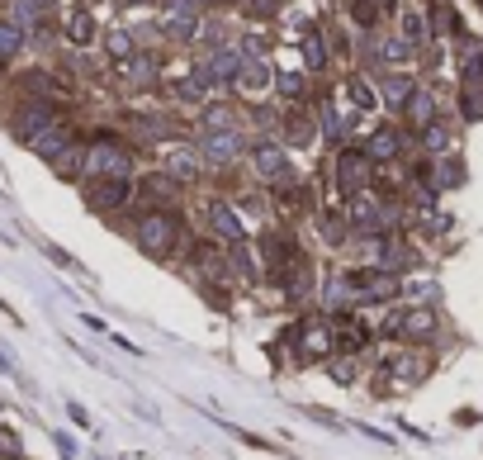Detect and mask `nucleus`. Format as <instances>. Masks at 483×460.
<instances>
[{
    "instance_id": "1",
    "label": "nucleus",
    "mask_w": 483,
    "mask_h": 460,
    "mask_svg": "<svg viewBox=\"0 0 483 460\" xmlns=\"http://www.w3.org/2000/svg\"><path fill=\"white\" fill-rule=\"evenodd\" d=\"M185 233H190V228H185V219L176 214V209H147V214L133 223V238L152 261H171L180 247H190Z\"/></svg>"
},
{
    "instance_id": "2",
    "label": "nucleus",
    "mask_w": 483,
    "mask_h": 460,
    "mask_svg": "<svg viewBox=\"0 0 483 460\" xmlns=\"http://www.w3.org/2000/svg\"><path fill=\"white\" fill-rule=\"evenodd\" d=\"M289 361L294 366H318L327 357H337V328H332V313H318V318H299L289 328Z\"/></svg>"
},
{
    "instance_id": "3",
    "label": "nucleus",
    "mask_w": 483,
    "mask_h": 460,
    "mask_svg": "<svg viewBox=\"0 0 483 460\" xmlns=\"http://www.w3.org/2000/svg\"><path fill=\"white\" fill-rule=\"evenodd\" d=\"M436 332H440V313H436L431 304L393 308L389 318L380 323V338H389V342H408V347H417V342H431Z\"/></svg>"
},
{
    "instance_id": "4",
    "label": "nucleus",
    "mask_w": 483,
    "mask_h": 460,
    "mask_svg": "<svg viewBox=\"0 0 483 460\" xmlns=\"http://www.w3.org/2000/svg\"><path fill=\"white\" fill-rule=\"evenodd\" d=\"M114 176H133V148L100 133L95 142H86V181H114Z\"/></svg>"
},
{
    "instance_id": "5",
    "label": "nucleus",
    "mask_w": 483,
    "mask_h": 460,
    "mask_svg": "<svg viewBox=\"0 0 483 460\" xmlns=\"http://www.w3.org/2000/svg\"><path fill=\"white\" fill-rule=\"evenodd\" d=\"M327 181H332V191L346 200V195L365 191V185L374 181V161L365 157V148H337L327 161Z\"/></svg>"
},
{
    "instance_id": "6",
    "label": "nucleus",
    "mask_w": 483,
    "mask_h": 460,
    "mask_svg": "<svg viewBox=\"0 0 483 460\" xmlns=\"http://www.w3.org/2000/svg\"><path fill=\"white\" fill-rule=\"evenodd\" d=\"M5 123H10V133H14V138L29 148V142H34L38 133H43V129H53V123H62V104L24 95V100H19L14 110H10V119H5Z\"/></svg>"
},
{
    "instance_id": "7",
    "label": "nucleus",
    "mask_w": 483,
    "mask_h": 460,
    "mask_svg": "<svg viewBox=\"0 0 483 460\" xmlns=\"http://www.w3.org/2000/svg\"><path fill=\"white\" fill-rule=\"evenodd\" d=\"M138 200V185L129 181V176H114V181H86V204L95 209V214H104V219H114V214H123Z\"/></svg>"
},
{
    "instance_id": "8",
    "label": "nucleus",
    "mask_w": 483,
    "mask_h": 460,
    "mask_svg": "<svg viewBox=\"0 0 483 460\" xmlns=\"http://www.w3.org/2000/svg\"><path fill=\"white\" fill-rule=\"evenodd\" d=\"M199 152H204V161H208V171H227V166L246 152V138H242V129L199 133Z\"/></svg>"
},
{
    "instance_id": "9",
    "label": "nucleus",
    "mask_w": 483,
    "mask_h": 460,
    "mask_svg": "<svg viewBox=\"0 0 483 460\" xmlns=\"http://www.w3.org/2000/svg\"><path fill=\"white\" fill-rule=\"evenodd\" d=\"M199 0H166V15H161V34L171 44H190L199 38Z\"/></svg>"
},
{
    "instance_id": "10",
    "label": "nucleus",
    "mask_w": 483,
    "mask_h": 460,
    "mask_svg": "<svg viewBox=\"0 0 483 460\" xmlns=\"http://www.w3.org/2000/svg\"><path fill=\"white\" fill-rule=\"evenodd\" d=\"M384 375H389V380L393 385H422L427 380V375H431V357H427V351L422 347H403V351H393V357L384 361Z\"/></svg>"
},
{
    "instance_id": "11",
    "label": "nucleus",
    "mask_w": 483,
    "mask_h": 460,
    "mask_svg": "<svg viewBox=\"0 0 483 460\" xmlns=\"http://www.w3.org/2000/svg\"><path fill=\"white\" fill-rule=\"evenodd\" d=\"M251 171H256L261 185H285V181H294V166H289L285 148H275V142H256V148H251Z\"/></svg>"
},
{
    "instance_id": "12",
    "label": "nucleus",
    "mask_w": 483,
    "mask_h": 460,
    "mask_svg": "<svg viewBox=\"0 0 483 460\" xmlns=\"http://www.w3.org/2000/svg\"><path fill=\"white\" fill-rule=\"evenodd\" d=\"M204 152H199V142H195V148H190V142H185V148H171V152H166L161 157V171L166 176H176L180 185H190V181H199L204 176Z\"/></svg>"
},
{
    "instance_id": "13",
    "label": "nucleus",
    "mask_w": 483,
    "mask_h": 460,
    "mask_svg": "<svg viewBox=\"0 0 483 460\" xmlns=\"http://www.w3.org/2000/svg\"><path fill=\"white\" fill-rule=\"evenodd\" d=\"M233 86H237V95H246V100H261L270 86H275V72H270L266 57H246L242 72L233 76Z\"/></svg>"
},
{
    "instance_id": "14",
    "label": "nucleus",
    "mask_w": 483,
    "mask_h": 460,
    "mask_svg": "<svg viewBox=\"0 0 483 460\" xmlns=\"http://www.w3.org/2000/svg\"><path fill=\"white\" fill-rule=\"evenodd\" d=\"M138 200H142L147 209H176V200H180V181H176V176H166V171L142 176V181H138Z\"/></svg>"
},
{
    "instance_id": "15",
    "label": "nucleus",
    "mask_w": 483,
    "mask_h": 460,
    "mask_svg": "<svg viewBox=\"0 0 483 460\" xmlns=\"http://www.w3.org/2000/svg\"><path fill=\"white\" fill-rule=\"evenodd\" d=\"M280 133H285V142H289V148H308V142H313V133H318V110H308V104L299 100V104H294V110L285 114Z\"/></svg>"
},
{
    "instance_id": "16",
    "label": "nucleus",
    "mask_w": 483,
    "mask_h": 460,
    "mask_svg": "<svg viewBox=\"0 0 483 460\" xmlns=\"http://www.w3.org/2000/svg\"><path fill=\"white\" fill-rule=\"evenodd\" d=\"M76 142H81V138L72 133V123L62 119V123H53V129H43V133L29 142V152H34V157H43V161H57L67 148H76Z\"/></svg>"
},
{
    "instance_id": "17",
    "label": "nucleus",
    "mask_w": 483,
    "mask_h": 460,
    "mask_svg": "<svg viewBox=\"0 0 483 460\" xmlns=\"http://www.w3.org/2000/svg\"><path fill=\"white\" fill-rule=\"evenodd\" d=\"M57 10V0H10V19L24 34H43L48 29V19Z\"/></svg>"
},
{
    "instance_id": "18",
    "label": "nucleus",
    "mask_w": 483,
    "mask_h": 460,
    "mask_svg": "<svg viewBox=\"0 0 483 460\" xmlns=\"http://www.w3.org/2000/svg\"><path fill=\"white\" fill-rule=\"evenodd\" d=\"M208 228H214L218 242H246V228H242V219H237V204L208 200Z\"/></svg>"
},
{
    "instance_id": "19",
    "label": "nucleus",
    "mask_w": 483,
    "mask_h": 460,
    "mask_svg": "<svg viewBox=\"0 0 483 460\" xmlns=\"http://www.w3.org/2000/svg\"><path fill=\"white\" fill-rule=\"evenodd\" d=\"M403 142H408L403 129H374V133L365 138V157H370V161H403V157H408Z\"/></svg>"
},
{
    "instance_id": "20",
    "label": "nucleus",
    "mask_w": 483,
    "mask_h": 460,
    "mask_svg": "<svg viewBox=\"0 0 483 460\" xmlns=\"http://www.w3.org/2000/svg\"><path fill=\"white\" fill-rule=\"evenodd\" d=\"M62 29H67L72 48H91V44H100V24H95V15H91L86 5L67 10V19H62Z\"/></svg>"
},
{
    "instance_id": "21",
    "label": "nucleus",
    "mask_w": 483,
    "mask_h": 460,
    "mask_svg": "<svg viewBox=\"0 0 483 460\" xmlns=\"http://www.w3.org/2000/svg\"><path fill=\"white\" fill-rule=\"evenodd\" d=\"M157 72H161V67H157V57H152V53H142V48H138L129 62H119V76H123V86H133V91L152 86V81H157Z\"/></svg>"
},
{
    "instance_id": "22",
    "label": "nucleus",
    "mask_w": 483,
    "mask_h": 460,
    "mask_svg": "<svg viewBox=\"0 0 483 460\" xmlns=\"http://www.w3.org/2000/svg\"><path fill=\"white\" fill-rule=\"evenodd\" d=\"M403 114H408L412 129H427V123H436V119H440V100H436V91H431V86H417L412 100L403 104Z\"/></svg>"
},
{
    "instance_id": "23",
    "label": "nucleus",
    "mask_w": 483,
    "mask_h": 460,
    "mask_svg": "<svg viewBox=\"0 0 483 460\" xmlns=\"http://www.w3.org/2000/svg\"><path fill=\"white\" fill-rule=\"evenodd\" d=\"M459 86H474V81H483V44L478 38H459Z\"/></svg>"
},
{
    "instance_id": "24",
    "label": "nucleus",
    "mask_w": 483,
    "mask_h": 460,
    "mask_svg": "<svg viewBox=\"0 0 483 460\" xmlns=\"http://www.w3.org/2000/svg\"><path fill=\"white\" fill-rule=\"evenodd\" d=\"M24 48H29V34L19 29L10 15H0V67H10V62L24 53Z\"/></svg>"
},
{
    "instance_id": "25",
    "label": "nucleus",
    "mask_w": 483,
    "mask_h": 460,
    "mask_svg": "<svg viewBox=\"0 0 483 460\" xmlns=\"http://www.w3.org/2000/svg\"><path fill=\"white\" fill-rule=\"evenodd\" d=\"M412 91H417V81H412L408 72H389V76H380V95H384V104H393V110H403V104L412 100Z\"/></svg>"
},
{
    "instance_id": "26",
    "label": "nucleus",
    "mask_w": 483,
    "mask_h": 460,
    "mask_svg": "<svg viewBox=\"0 0 483 460\" xmlns=\"http://www.w3.org/2000/svg\"><path fill=\"white\" fill-rule=\"evenodd\" d=\"M133 129H138L142 142H161V138H176L180 123H171L166 114H133Z\"/></svg>"
},
{
    "instance_id": "27",
    "label": "nucleus",
    "mask_w": 483,
    "mask_h": 460,
    "mask_svg": "<svg viewBox=\"0 0 483 460\" xmlns=\"http://www.w3.org/2000/svg\"><path fill=\"white\" fill-rule=\"evenodd\" d=\"M318 129L327 133V142H337V148H342V142L351 138V114H342V110H332V104H323V110H318Z\"/></svg>"
},
{
    "instance_id": "28",
    "label": "nucleus",
    "mask_w": 483,
    "mask_h": 460,
    "mask_svg": "<svg viewBox=\"0 0 483 460\" xmlns=\"http://www.w3.org/2000/svg\"><path fill=\"white\" fill-rule=\"evenodd\" d=\"M100 44H104V53L114 57V67H119V62H129V57L138 53V38H133L129 29H110V34H100Z\"/></svg>"
},
{
    "instance_id": "29",
    "label": "nucleus",
    "mask_w": 483,
    "mask_h": 460,
    "mask_svg": "<svg viewBox=\"0 0 483 460\" xmlns=\"http://www.w3.org/2000/svg\"><path fill=\"white\" fill-rule=\"evenodd\" d=\"M332 62V53H327V38L318 34V29H304V67L308 72H323Z\"/></svg>"
},
{
    "instance_id": "30",
    "label": "nucleus",
    "mask_w": 483,
    "mask_h": 460,
    "mask_svg": "<svg viewBox=\"0 0 483 460\" xmlns=\"http://www.w3.org/2000/svg\"><path fill=\"white\" fill-rule=\"evenodd\" d=\"M431 181L440 185V191H450V185L465 181V161L450 157V152H440V157H436V166H431Z\"/></svg>"
},
{
    "instance_id": "31",
    "label": "nucleus",
    "mask_w": 483,
    "mask_h": 460,
    "mask_svg": "<svg viewBox=\"0 0 483 460\" xmlns=\"http://www.w3.org/2000/svg\"><path fill=\"white\" fill-rule=\"evenodd\" d=\"M412 44H408V38L403 34H393V38H384V44H380V62H384V67H403V62H412Z\"/></svg>"
},
{
    "instance_id": "32",
    "label": "nucleus",
    "mask_w": 483,
    "mask_h": 460,
    "mask_svg": "<svg viewBox=\"0 0 483 460\" xmlns=\"http://www.w3.org/2000/svg\"><path fill=\"white\" fill-rule=\"evenodd\" d=\"M199 129H204V133L237 129V110H233V104H208V110H204V119H199Z\"/></svg>"
},
{
    "instance_id": "33",
    "label": "nucleus",
    "mask_w": 483,
    "mask_h": 460,
    "mask_svg": "<svg viewBox=\"0 0 483 460\" xmlns=\"http://www.w3.org/2000/svg\"><path fill=\"white\" fill-rule=\"evenodd\" d=\"M346 95H351V104L361 114H374V86H370L365 76H346Z\"/></svg>"
},
{
    "instance_id": "34",
    "label": "nucleus",
    "mask_w": 483,
    "mask_h": 460,
    "mask_svg": "<svg viewBox=\"0 0 483 460\" xmlns=\"http://www.w3.org/2000/svg\"><path fill=\"white\" fill-rule=\"evenodd\" d=\"M422 148L427 152H450V123L446 119H436V123H427V129H422Z\"/></svg>"
},
{
    "instance_id": "35",
    "label": "nucleus",
    "mask_w": 483,
    "mask_h": 460,
    "mask_svg": "<svg viewBox=\"0 0 483 460\" xmlns=\"http://www.w3.org/2000/svg\"><path fill=\"white\" fill-rule=\"evenodd\" d=\"M275 86H280V95H285V100H308V81H304L299 72L275 76Z\"/></svg>"
},
{
    "instance_id": "36",
    "label": "nucleus",
    "mask_w": 483,
    "mask_h": 460,
    "mask_svg": "<svg viewBox=\"0 0 483 460\" xmlns=\"http://www.w3.org/2000/svg\"><path fill=\"white\" fill-rule=\"evenodd\" d=\"M431 34H436V38L455 34V10H450V5H436V15H431Z\"/></svg>"
},
{
    "instance_id": "37",
    "label": "nucleus",
    "mask_w": 483,
    "mask_h": 460,
    "mask_svg": "<svg viewBox=\"0 0 483 460\" xmlns=\"http://www.w3.org/2000/svg\"><path fill=\"white\" fill-rule=\"evenodd\" d=\"M332 380L351 385V380H355V357H346V351H342V361H332Z\"/></svg>"
},
{
    "instance_id": "38",
    "label": "nucleus",
    "mask_w": 483,
    "mask_h": 460,
    "mask_svg": "<svg viewBox=\"0 0 483 460\" xmlns=\"http://www.w3.org/2000/svg\"><path fill=\"white\" fill-rule=\"evenodd\" d=\"M242 10H246V15L270 19V15H280V0H242Z\"/></svg>"
},
{
    "instance_id": "39",
    "label": "nucleus",
    "mask_w": 483,
    "mask_h": 460,
    "mask_svg": "<svg viewBox=\"0 0 483 460\" xmlns=\"http://www.w3.org/2000/svg\"><path fill=\"white\" fill-rule=\"evenodd\" d=\"M237 209H242V214H261L266 200H261L256 191H242V195H237Z\"/></svg>"
}]
</instances>
